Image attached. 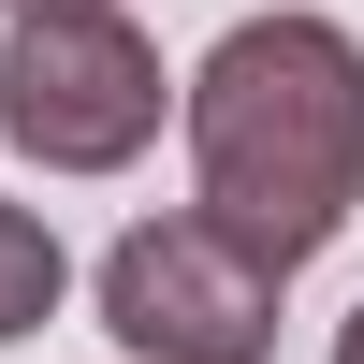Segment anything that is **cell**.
Returning <instances> with one entry per match:
<instances>
[{
  "label": "cell",
  "mask_w": 364,
  "mask_h": 364,
  "mask_svg": "<svg viewBox=\"0 0 364 364\" xmlns=\"http://www.w3.org/2000/svg\"><path fill=\"white\" fill-rule=\"evenodd\" d=\"M190 117V219H219L248 262H321L364 204V44L336 15H248L204 44V73L175 87Z\"/></svg>",
  "instance_id": "obj_1"
},
{
  "label": "cell",
  "mask_w": 364,
  "mask_h": 364,
  "mask_svg": "<svg viewBox=\"0 0 364 364\" xmlns=\"http://www.w3.org/2000/svg\"><path fill=\"white\" fill-rule=\"evenodd\" d=\"M161 44H146L117 0H29L15 29H0V132H15V161L44 175H117L161 146Z\"/></svg>",
  "instance_id": "obj_2"
},
{
  "label": "cell",
  "mask_w": 364,
  "mask_h": 364,
  "mask_svg": "<svg viewBox=\"0 0 364 364\" xmlns=\"http://www.w3.org/2000/svg\"><path fill=\"white\" fill-rule=\"evenodd\" d=\"M277 262H248L219 219H146L102 248V336L132 364H277Z\"/></svg>",
  "instance_id": "obj_3"
},
{
  "label": "cell",
  "mask_w": 364,
  "mask_h": 364,
  "mask_svg": "<svg viewBox=\"0 0 364 364\" xmlns=\"http://www.w3.org/2000/svg\"><path fill=\"white\" fill-rule=\"evenodd\" d=\"M58 277H73V262H58V233L29 219V204H0V350L58 321Z\"/></svg>",
  "instance_id": "obj_4"
},
{
  "label": "cell",
  "mask_w": 364,
  "mask_h": 364,
  "mask_svg": "<svg viewBox=\"0 0 364 364\" xmlns=\"http://www.w3.org/2000/svg\"><path fill=\"white\" fill-rule=\"evenodd\" d=\"M336 364H364V306H350V321H336Z\"/></svg>",
  "instance_id": "obj_5"
},
{
  "label": "cell",
  "mask_w": 364,
  "mask_h": 364,
  "mask_svg": "<svg viewBox=\"0 0 364 364\" xmlns=\"http://www.w3.org/2000/svg\"><path fill=\"white\" fill-rule=\"evenodd\" d=\"M0 15H29V0H0Z\"/></svg>",
  "instance_id": "obj_6"
}]
</instances>
